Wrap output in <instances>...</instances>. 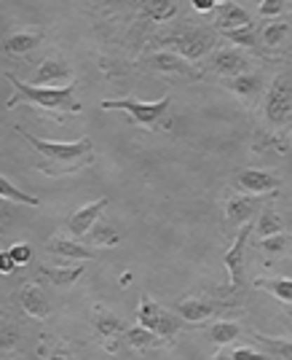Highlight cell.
<instances>
[{
    "label": "cell",
    "instance_id": "obj_1",
    "mask_svg": "<svg viewBox=\"0 0 292 360\" xmlns=\"http://www.w3.org/2000/svg\"><path fill=\"white\" fill-rule=\"evenodd\" d=\"M16 132L41 153V159H46V162L38 165V169L46 172V175H54V178L57 175H70V172H78V169H84L86 165L94 162L91 159L94 148H91V140L88 137H81L75 143H48V140H41V137L25 132L22 127Z\"/></svg>",
    "mask_w": 292,
    "mask_h": 360
},
{
    "label": "cell",
    "instance_id": "obj_2",
    "mask_svg": "<svg viewBox=\"0 0 292 360\" xmlns=\"http://www.w3.org/2000/svg\"><path fill=\"white\" fill-rule=\"evenodd\" d=\"M6 81L14 86V97L6 103L8 110L16 108L19 103H29V105L46 110V113H57V119H62L59 113H78V110H81V103L73 97V84H70V86H62V89L35 86V84L19 81L14 73H6Z\"/></svg>",
    "mask_w": 292,
    "mask_h": 360
},
{
    "label": "cell",
    "instance_id": "obj_3",
    "mask_svg": "<svg viewBox=\"0 0 292 360\" xmlns=\"http://www.w3.org/2000/svg\"><path fill=\"white\" fill-rule=\"evenodd\" d=\"M172 105V97H164L159 103H140V100H105L102 110H124L129 113V119L145 127H156L159 121L166 119Z\"/></svg>",
    "mask_w": 292,
    "mask_h": 360
},
{
    "label": "cell",
    "instance_id": "obj_4",
    "mask_svg": "<svg viewBox=\"0 0 292 360\" xmlns=\"http://www.w3.org/2000/svg\"><path fill=\"white\" fill-rule=\"evenodd\" d=\"M265 116L274 124H284L292 116V70L274 78L265 97Z\"/></svg>",
    "mask_w": 292,
    "mask_h": 360
},
{
    "label": "cell",
    "instance_id": "obj_5",
    "mask_svg": "<svg viewBox=\"0 0 292 360\" xmlns=\"http://www.w3.org/2000/svg\"><path fill=\"white\" fill-rule=\"evenodd\" d=\"M137 317H140V326H145L147 330H153V333H159V336H175L177 330H182L177 315H169L166 309H161L159 304L150 301L147 296H140Z\"/></svg>",
    "mask_w": 292,
    "mask_h": 360
},
{
    "label": "cell",
    "instance_id": "obj_6",
    "mask_svg": "<svg viewBox=\"0 0 292 360\" xmlns=\"http://www.w3.org/2000/svg\"><path fill=\"white\" fill-rule=\"evenodd\" d=\"M164 46H172L177 54L185 57V60H199V57H204L206 51L215 49V35L206 30H185L166 38Z\"/></svg>",
    "mask_w": 292,
    "mask_h": 360
},
{
    "label": "cell",
    "instance_id": "obj_7",
    "mask_svg": "<svg viewBox=\"0 0 292 360\" xmlns=\"http://www.w3.org/2000/svg\"><path fill=\"white\" fill-rule=\"evenodd\" d=\"M145 70H156V73H166V75H185V78H199V70L190 65V60L180 57L177 51H159L153 57H147L142 62Z\"/></svg>",
    "mask_w": 292,
    "mask_h": 360
},
{
    "label": "cell",
    "instance_id": "obj_8",
    "mask_svg": "<svg viewBox=\"0 0 292 360\" xmlns=\"http://www.w3.org/2000/svg\"><path fill=\"white\" fill-rule=\"evenodd\" d=\"M249 234H252V226L244 224L241 231H239V237L231 245V250L223 255V264L231 271V293H236L241 288V277H244V245H247Z\"/></svg>",
    "mask_w": 292,
    "mask_h": 360
},
{
    "label": "cell",
    "instance_id": "obj_9",
    "mask_svg": "<svg viewBox=\"0 0 292 360\" xmlns=\"http://www.w3.org/2000/svg\"><path fill=\"white\" fill-rule=\"evenodd\" d=\"M107 196H102V199H97V202H91V205H86V207H81L78 212H73L70 218H67V231L73 234V237H84V234H88L94 226L100 224V215H102L105 210H107Z\"/></svg>",
    "mask_w": 292,
    "mask_h": 360
},
{
    "label": "cell",
    "instance_id": "obj_10",
    "mask_svg": "<svg viewBox=\"0 0 292 360\" xmlns=\"http://www.w3.org/2000/svg\"><path fill=\"white\" fill-rule=\"evenodd\" d=\"M67 84H73V70L59 60L44 62V65L38 68V73H35V86L62 89V86H67Z\"/></svg>",
    "mask_w": 292,
    "mask_h": 360
},
{
    "label": "cell",
    "instance_id": "obj_11",
    "mask_svg": "<svg viewBox=\"0 0 292 360\" xmlns=\"http://www.w3.org/2000/svg\"><path fill=\"white\" fill-rule=\"evenodd\" d=\"M19 304H22V309L29 317L46 320V317L51 315V304H48L46 293L38 285H22V290H19Z\"/></svg>",
    "mask_w": 292,
    "mask_h": 360
},
{
    "label": "cell",
    "instance_id": "obj_12",
    "mask_svg": "<svg viewBox=\"0 0 292 360\" xmlns=\"http://www.w3.org/2000/svg\"><path fill=\"white\" fill-rule=\"evenodd\" d=\"M236 186L247 194H265V191H274L279 186V180L274 175H268L263 169H244L236 175Z\"/></svg>",
    "mask_w": 292,
    "mask_h": 360
},
{
    "label": "cell",
    "instance_id": "obj_13",
    "mask_svg": "<svg viewBox=\"0 0 292 360\" xmlns=\"http://www.w3.org/2000/svg\"><path fill=\"white\" fill-rule=\"evenodd\" d=\"M46 250L54 253L57 258H65V261H88V258H91V250H88V248H84V245H78V242H73V240H62V237L48 240Z\"/></svg>",
    "mask_w": 292,
    "mask_h": 360
},
{
    "label": "cell",
    "instance_id": "obj_14",
    "mask_svg": "<svg viewBox=\"0 0 292 360\" xmlns=\"http://www.w3.org/2000/svg\"><path fill=\"white\" fill-rule=\"evenodd\" d=\"M212 68L223 75H244L247 73V60L239 54V51H231V49H223L215 54V60H212Z\"/></svg>",
    "mask_w": 292,
    "mask_h": 360
},
{
    "label": "cell",
    "instance_id": "obj_15",
    "mask_svg": "<svg viewBox=\"0 0 292 360\" xmlns=\"http://www.w3.org/2000/svg\"><path fill=\"white\" fill-rule=\"evenodd\" d=\"M255 215V202L249 196H234L228 205H225V218L228 224L244 226L249 224V218Z\"/></svg>",
    "mask_w": 292,
    "mask_h": 360
},
{
    "label": "cell",
    "instance_id": "obj_16",
    "mask_svg": "<svg viewBox=\"0 0 292 360\" xmlns=\"http://www.w3.org/2000/svg\"><path fill=\"white\" fill-rule=\"evenodd\" d=\"M41 44V35L38 32H14L3 41V51L11 54V57H19V54H27L35 46Z\"/></svg>",
    "mask_w": 292,
    "mask_h": 360
},
{
    "label": "cell",
    "instance_id": "obj_17",
    "mask_svg": "<svg viewBox=\"0 0 292 360\" xmlns=\"http://www.w3.org/2000/svg\"><path fill=\"white\" fill-rule=\"evenodd\" d=\"M212 312H215V307L199 299H185L177 304V315L182 317V320H188V323H201V320H206Z\"/></svg>",
    "mask_w": 292,
    "mask_h": 360
},
{
    "label": "cell",
    "instance_id": "obj_18",
    "mask_svg": "<svg viewBox=\"0 0 292 360\" xmlns=\"http://www.w3.org/2000/svg\"><path fill=\"white\" fill-rule=\"evenodd\" d=\"M41 274L51 283L54 288H70L84 274V266H65V269H57V266H41Z\"/></svg>",
    "mask_w": 292,
    "mask_h": 360
},
{
    "label": "cell",
    "instance_id": "obj_19",
    "mask_svg": "<svg viewBox=\"0 0 292 360\" xmlns=\"http://www.w3.org/2000/svg\"><path fill=\"white\" fill-rule=\"evenodd\" d=\"M249 25V16L244 8H239L234 3H223L220 8V19H218V30H236V27H244Z\"/></svg>",
    "mask_w": 292,
    "mask_h": 360
},
{
    "label": "cell",
    "instance_id": "obj_20",
    "mask_svg": "<svg viewBox=\"0 0 292 360\" xmlns=\"http://www.w3.org/2000/svg\"><path fill=\"white\" fill-rule=\"evenodd\" d=\"M124 336H126V345L134 347V349H140V352H147V349H153V347H159V345H161L159 333L147 330L145 326H137V328L126 330Z\"/></svg>",
    "mask_w": 292,
    "mask_h": 360
},
{
    "label": "cell",
    "instance_id": "obj_21",
    "mask_svg": "<svg viewBox=\"0 0 292 360\" xmlns=\"http://www.w3.org/2000/svg\"><path fill=\"white\" fill-rule=\"evenodd\" d=\"M260 345H263L265 355H271V360H292V342L287 339H271L263 333H252Z\"/></svg>",
    "mask_w": 292,
    "mask_h": 360
},
{
    "label": "cell",
    "instance_id": "obj_22",
    "mask_svg": "<svg viewBox=\"0 0 292 360\" xmlns=\"http://www.w3.org/2000/svg\"><path fill=\"white\" fill-rule=\"evenodd\" d=\"M0 196L6 199V202H16V205H32V207H38L41 205V199L38 196H32V194H27V191H19L11 180L6 178H0Z\"/></svg>",
    "mask_w": 292,
    "mask_h": 360
},
{
    "label": "cell",
    "instance_id": "obj_23",
    "mask_svg": "<svg viewBox=\"0 0 292 360\" xmlns=\"http://www.w3.org/2000/svg\"><path fill=\"white\" fill-rule=\"evenodd\" d=\"M228 89L236 91V94H241V97H252V94L260 91V78L252 73L236 75L234 81H228Z\"/></svg>",
    "mask_w": 292,
    "mask_h": 360
},
{
    "label": "cell",
    "instance_id": "obj_24",
    "mask_svg": "<svg viewBox=\"0 0 292 360\" xmlns=\"http://www.w3.org/2000/svg\"><path fill=\"white\" fill-rule=\"evenodd\" d=\"M255 288H263L268 293H274L277 299H281L284 304H292V280H258Z\"/></svg>",
    "mask_w": 292,
    "mask_h": 360
},
{
    "label": "cell",
    "instance_id": "obj_25",
    "mask_svg": "<svg viewBox=\"0 0 292 360\" xmlns=\"http://www.w3.org/2000/svg\"><path fill=\"white\" fill-rule=\"evenodd\" d=\"M94 326H97V330L102 333L105 339H116V336H121V333H126V326L118 320V317L113 315H97V320H94Z\"/></svg>",
    "mask_w": 292,
    "mask_h": 360
},
{
    "label": "cell",
    "instance_id": "obj_26",
    "mask_svg": "<svg viewBox=\"0 0 292 360\" xmlns=\"http://www.w3.org/2000/svg\"><path fill=\"white\" fill-rule=\"evenodd\" d=\"M239 326H236V323H228V320H220L218 326H212V333H209V336H212V342H215V345H228V342H234L236 336H239Z\"/></svg>",
    "mask_w": 292,
    "mask_h": 360
},
{
    "label": "cell",
    "instance_id": "obj_27",
    "mask_svg": "<svg viewBox=\"0 0 292 360\" xmlns=\"http://www.w3.org/2000/svg\"><path fill=\"white\" fill-rule=\"evenodd\" d=\"M258 231H260V237H274V234H281V218H279L274 210H265L263 215H260Z\"/></svg>",
    "mask_w": 292,
    "mask_h": 360
},
{
    "label": "cell",
    "instance_id": "obj_28",
    "mask_svg": "<svg viewBox=\"0 0 292 360\" xmlns=\"http://www.w3.org/2000/svg\"><path fill=\"white\" fill-rule=\"evenodd\" d=\"M91 240H94V245H102V248H116L121 237H118L110 226L97 224L94 229H91Z\"/></svg>",
    "mask_w": 292,
    "mask_h": 360
},
{
    "label": "cell",
    "instance_id": "obj_29",
    "mask_svg": "<svg viewBox=\"0 0 292 360\" xmlns=\"http://www.w3.org/2000/svg\"><path fill=\"white\" fill-rule=\"evenodd\" d=\"M225 38L236 46L252 49V46H255V27H252V25H244V27H236V30H225Z\"/></svg>",
    "mask_w": 292,
    "mask_h": 360
},
{
    "label": "cell",
    "instance_id": "obj_30",
    "mask_svg": "<svg viewBox=\"0 0 292 360\" xmlns=\"http://www.w3.org/2000/svg\"><path fill=\"white\" fill-rule=\"evenodd\" d=\"M284 35H287V25L284 22H274V25H268L263 30V44L274 49V46H279L284 41Z\"/></svg>",
    "mask_w": 292,
    "mask_h": 360
},
{
    "label": "cell",
    "instance_id": "obj_31",
    "mask_svg": "<svg viewBox=\"0 0 292 360\" xmlns=\"http://www.w3.org/2000/svg\"><path fill=\"white\" fill-rule=\"evenodd\" d=\"M287 242H290V237H287V234L263 237V250H268V253H279V250H284V248H287Z\"/></svg>",
    "mask_w": 292,
    "mask_h": 360
},
{
    "label": "cell",
    "instance_id": "obj_32",
    "mask_svg": "<svg viewBox=\"0 0 292 360\" xmlns=\"http://www.w3.org/2000/svg\"><path fill=\"white\" fill-rule=\"evenodd\" d=\"M8 253H11V258H14L16 264H27L29 258H32V248H29L27 242H16Z\"/></svg>",
    "mask_w": 292,
    "mask_h": 360
},
{
    "label": "cell",
    "instance_id": "obj_33",
    "mask_svg": "<svg viewBox=\"0 0 292 360\" xmlns=\"http://www.w3.org/2000/svg\"><path fill=\"white\" fill-rule=\"evenodd\" d=\"M234 360H271V355L255 352V349H247V347H239V349H234Z\"/></svg>",
    "mask_w": 292,
    "mask_h": 360
},
{
    "label": "cell",
    "instance_id": "obj_34",
    "mask_svg": "<svg viewBox=\"0 0 292 360\" xmlns=\"http://www.w3.org/2000/svg\"><path fill=\"white\" fill-rule=\"evenodd\" d=\"M284 8V0H263L260 3V16H277Z\"/></svg>",
    "mask_w": 292,
    "mask_h": 360
},
{
    "label": "cell",
    "instance_id": "obj_35",
    "mask_svg": "<svg viewBox=\"0 0 292 360\" xmlns=\"http://www.w3.org/2000/svg\"><path fill=\"white\" fill-rule=\"evenodd\" d=\"M16 269V261L11 258V253H0V271L3 274H11Z\"/></svg>",
    "mask_w": 292,
    "mask_h": 360
},
{
    "label": "cell",
    "instance_id": "obj_36",
    "mask_svg": "<svg viewBox=\"0 0 292 360\" xmlns=\"http://www.w3.org/2000/svg\"><path fill=\"white\" fill-rule=\"evenodd\" d=\"M145 6L153 11V14H164L166 11V6H169V0H145Z\"/></svg>",
    "mask_w": 292,
    "mask_h": 360
},
{
    "label": "cell",
    "instance_id": "obj_37",
    "mask_svg": "<svg viewBox=\"0 0 292 360\" xmlns=\"http://www.w3.org/2000/svg\"><path fill=\"white\" fill-rule=\"evenodd\" d=\"M14 328H11V326H6V328H3V349H11V347H14Z\"/></svg>",
    "mask_w": 292,
    "mask_h": 360
},
{
    "label": "cell",
    "instance_id": "obj_38",
    "mask_svg": "<svg viewBox=\"0 0 292 360\" xmlns=\"http://www.w3.org/2000/svg\"><path fill=\"white\" fill-rule=\"evenodd\" d=\"M193 8H196V11H201V14H206V11H212V8H215V0H193Z\"/></svg>",
    "mask_w": 292,
    "mask_h": 360
},
{
    "label": "cell",
    "instance_id": "obj_39",
    "mask_svg": "<svg viewBox=\"0 0 292 360\" xmlns=\"http://www.w3.org/2000/svg\"><path fill=\"white\" fill-rule=\"evenodd\" d=\"M48 360H73V358H70V355H65V352H51Z\"/></svg>",
    "mask_w": 292,
    "mask_h": 360
},
{
    "label": "cell",
    "instance_id": "obj_40",
    "mask_svg": "<svg viewBox=\"0 0 292 360\" xmlns=\"http://www.w3.org/2000/svg\"><path fill=\"white\" fill-rule=\"evenodd\" d=\"M212 360H234V355H225V352H220V355H215Z\"/></svg>",
    "mask_w": 292,
    "mask_h": 360
},
{
    "label": "cell",
    "instance_id": "obj_41",
    "mask_svg": "<svg viewBox=\"0 0 292 360\" xmlns=\"http://www.w3.org/2000/svg\"><path fill=\"white\" fill-rule=\"evenodd\" d=\"M215 3H225V0H215Z\"/></svg>",
    "mask_w": 292,
    "mask_h": 360
}]
</instances>
